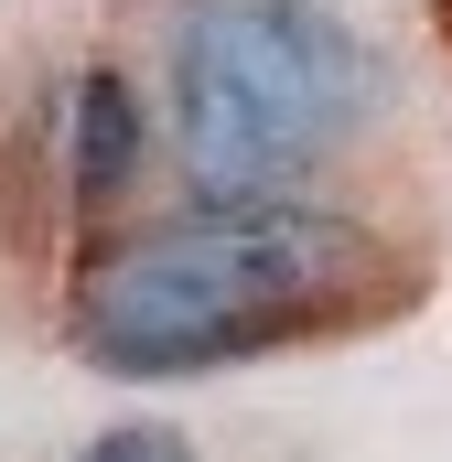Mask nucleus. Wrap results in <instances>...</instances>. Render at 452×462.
<instances>
[{
    "label": "nucleus",
    "instance_id": "nucleus-2",
    "mask_svg": "<svg viewBox=\"0 0 452 462\" xmlns=\"http://www.w3.org/2000/svg\"><path fill=\"white\" fill-rule=\"evenodd\" d=\"M377 118V54L324 0H184L162 32V129L194 205H269L334 172Z\"/></svg>",
    "mask_w": 452,
    "mask_h": 462
},
{
    "label": "nucleus",
    "instance_id": "nucleus-1",
    "mask_svg": "<svg viewBox=\"0 0 452 462\" xmlns=\"http://www.w3.org/2000/svg\"><path fill=\"white\" fill-rule=\"evenodd\" d=\"M431 269L388 226L269 194V205H184L162 226L87 258L65 334L108 376H216L259 355H324L410 323Z\"/></svg>",
    "mask_w": 452,
    "mask_h": 462
},
{
    "label": "nucleus",
    "instance_id": "nucleus-3",
    "mask_svg": "<svg viewBox=\"0 0 452 462\" xmlns=\"http://www.w3.org/2000/svg\"><path fill=\"white\" fill-rule=\"evenodd\" d=\"M140 172H151V108L118 65H87L76 97H65V183H76L87 216H108V205L140 194Z\"/></svg>",
    "mask_w": 452,
    "mask_h": 462
},
{
    "label": "nucleus",
    "instance_id": "nucleus-4",
    "mask_svg": "<svg viewBox=\"0 0 452 462\" xmlns=\"http://www.w3.org/2000/svg\"><path fill=\"white\" fill-rule=\"evenodd\" d=\"M76 462H194V441H184L173 420H108Z\"/></svg>",
    "mask_w": 452,
    "mask_h": 462
}]
</instances>
